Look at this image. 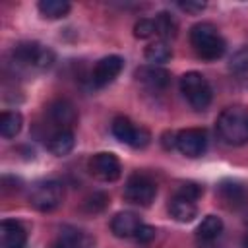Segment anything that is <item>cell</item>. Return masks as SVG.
<instances>
[{
    "label": "cell",
    "mask_w": 248,
    "mask_h": 248,
    "mask_svg": "<svg viewBox=\"0 0 248 248\" xmlns=\"http://www.w3.org/2000/svg\"><path fill=\"white\" fill-rule=\"evenodd\" d=\"M219 138L229 145H242L248 141V107L231 105L221 110L215 122Z\"/></svg>",
    "instance_id": "obj_1"
},
{
    "label": "cell",
    "mask_w": 248,
    "mask_h": 248,
    "mask_svg": "<svg viewBox=\"0 0 248 248\" xmlns=\"http://www.w3.org/2000/svg\"><path fill=\"white\" fill-rule=\"evenodd\" d=\"M190 43L200 58L203 60H217L225 54L227 43L219 35L217 27L209 21H200L190 29Z\"/></svg>",
    "instance_id": "obj_2"
},
{
    "label": "cell",
    "mask_w": 248,
    "mask_h": 248,
    "mask_svg": "<svg viewBox=\"0 0 248 248\" xmlns=\"http://www.w3.org/2000/svg\"><path fill=\"white\" fill-rule=\"evenodd\" d=\"M12 62L19 70L45 72L54 64V52L41 43H21L12 50Z\"/></svg>",
    "instance_id": "obj_3"
},
{
    "label": "cell",
    "mask_w": 248,
    "mask_h": 248,
    "mask_svg": "<svg viewBox=\"0 0 248 248\" xmlns=\"http://www.w3.org/2000/svg\"><path fill=\"white\" fill-rule=\"evenodd\" d=\"M180 93L194 110H205L213 99V91L205 76L200 72H186L180 78Z\"/></svg>",
    "instance_id": "obj_4"
},
{
    "label": "cell",
    "mask_w": 248,
    "mask_h": 248,
    "mask_svg": "<svg viewBox=\"0 0 248 248\" xmlns=\"http://www.w3.org/2000/svg\"><path fill=\"white\" fill-rule=\"evenodd\" d=\"M64 202V186L58 180H46L33 186L29 194V203L37 211H52Z\"/></svg>",
    "instance_id": "obj_5"
},
{
    "label": "cell",
    "mask_w": 248,
    "mask_h": 248,
    "mask_svg": "<svg viewBox=\"0 0 248 248\" xmlns=\"http://www.w3.org/2000/svg\"><path fill=\"white\" fill-rule=\"evenodd\" d=\"M155 194H157V186H155V182H153L147 174L134 172V174L126 180V186H124V200L130 202V203H134V205L147 207V205L155 200Z\"/></svg>",
    "instance_id": "obj_6"
},
{
    "label": "cell",
    "mask_w": 248,
    "mask_h": 248,
    "mask_svg": "<svg viewBox=\"0 0 248 248\" xmlns=\"http://www.w3.org/2000/svg\"><path fill=\"white\" fill-rule=\"evenodd\" d=\"M110 130L118 141L128 143L130 147H136V149H143L151 141V134L143 126H134L130 122V118H126V116H116L112 120Z\"/></svg>",
    "instance_id": "obj_7"
},
{
    "label": "cell",
    "mask_w": 248,
    "mask_h": 248,
    "mask_svg": "<svg viewBox=\"0 0 248 248\" xmlns=\"http://www.w3.org/2000/svg\"><path fill=\"white\" fill-rule=\"evenodd\" d=\"M89 172L101 182H114L122 174V165L114 153L101 151L89 159Z\"/></svg>",
    "instance_id": "obj_8"
},
{
    "label": "cell",
    "mask_w": 248,
    "mask_h": 248,
    "mask_svg": "<svg viewBox=\"0 0 248 248\" xmlns=\"http://www.w3.org/2000/svg\"><path fill=\"white\" fill-rule=\"evenodd\" d=\"M205 147H207V136L202 128H186L180 130L176 136V149L190 159L200 157L205 151Z\"/></svg>",
    "instance_id": "obj_9"
},
{
    "label": "cell",
    "mask_w": 248,
    "mask_h": 248,
    "mask_svg": "<svg viewBox=\"0 0 248 248\" xmlns=\"http://www.w3.org/2000/svg\"><path fill=\"white\" fill-rule=\"evenodd\" d=\"M122 68H124V58L122 56H116V54L105 56L95 64V68L91 72V83L95 87H105V85H108L110 81H114L118 78Z\"/></svg>",
    "instance_id": "obj_10"
},
{
    "label": "cell",
    "mask_w": 248,
    "mask_h": 248,
    "mask_svg": "<svg viewBox=\"0 0 248 248\" xmlns=\"http://www.w3.org/2000/svg\"><path fill=\"white\" fill-rule=\"evenodd\" d=\"M217 194L229 209H242L248 205V188L238 180H223L217 186Z\"/></svg>",
    "instance_id": "obj_11"
},
{
    "label": "cell",
    "mask_w": 248,
    "mask_h": 248,
    "mask_svg": "<svg viewBox=\"0 0 248 248\" xmlns=\"http://www.w3.org/2000/svg\"><path fill=\"white\" fill-rule=\"evenodd\" d=\"M50 122L56 126V130H72V126L78 122L76 107L66 99H56L46 108Z\"/></svg>",
    "instance_id": "obj_12"
},
{
    "label": "cell",
    "mask_w": 248,
    "mask_h": 248,
    "mask_svg": "<svg viewBox=\"0 0 248 248\" xmlns=\"http://www.w3.org/2000/svg\"><path fill=\"white\" fill-rule=\"evenodd\" d=\"M93 246H95V240L89 232L78 227L64 225L58 232V238L52 242L50 248H93Z\"/></svg>",
    "instance_id": "obj_13"
},
{
    "label": "cell",
    "mask_w": 248,
    "mask_h": 248,
    "mask_svg": "<svg viewBox=\"0 0 248 248\" xmlns=\"http://www.w3.org/2000/svg\"><path fill=\"white\" fill-rule=\"evenodd\" d=\"M134 76L141 85H145L153 91H161L170 83V72L161 68V66H153V64L140 66Z\"/></svg>",
    "instance_id": "obj_14"
},
{
    "label": "cell",
    "mask_w": 248,
    "mask_h": 248,
    "mask_svg": "<svg viewBox=\"0 0 248 248\" xmlns=\"http://www.w3.org/2000/svg\"><path fill=\"white\" fill-rule=\"evenodd\" d=\"M27 232L19 221L4 219L0 223V248H25Z\"/></svg>",
    "instance_id": "obj_15"
},
{
    "label": "cell",
    "mask_w": 248,
    "mask_h": 248,
    "mask_svg": "<svg viewBox=\"0 0 248 248\" xmlns=\"http://www.w3.org/2000/svg\"><path fill=\"white\" fill-rule=\"evenodd\" d=\"M141 227V219L134 211H120L110 219V231L118 238L136 236L138 229Z\"/></svg>",
    "instance_id": "obj_16"
},
{
    "label": "cell",
    "mask_w": 248,
    "mask_h": 248,
    "mask_svg": "<svg viewBox=\"0 0 248 248\" xmlns=\"http://www.w3.org/2000/svg\"><path fill=\"white\" fill-rule=\"evenodd\" d=\"M74 145H76V136H74L72 130H56V132H52L50 138H48V143H46L48 151L52 155H56V157L68 155L74 149Z\"/></svg>",
    "instance_id": "obj_17"
},
{
    "label": "cell",
    "mask_w": 248,
    "mask_h": 248,
    "mask_svg": "<svg viewBox=\"0 0 248 248\" xmlns=\"http://www.w3.org/2000/svg\"><path fill=\"white\" fill-rule=\"evenodd\" d=\"M169 213L174 221L178 223H190L196 219L198 215V207L194 202L190 200H184V198H178V196H172V200L169 202Z\"/></svg>",
    "instance_id": "obj_18"
},
{
    "label": "cell",
    "mask_w": 248,
    "mask_h": 248,
    "mask_svg": "<svg viewBox=\"0 0 248 248\" xmlns=\"http://www.w3.org/2000/svg\"><path fill=\"white\" fill-rule=\"evenodd\" d=\"M23 126V116L17 110H4L0 114V136L6 140L16 138L21 132Z\"/></svg>",
    "instance_id": "obj_19"
},
{
    "label": "cell",
    "mask_w": 248,
    "mask_h": 248,
    "mask_svg": "<svg viewBox=\"0 0 248 248\" xmlns=\"http://www.w3.org/2000/svg\"><path fill=\"white\" fill-rule=\"evenodd\" d=\"M221 232H223V221H221V217H217V215H207V217H203L202 223H200L198 229H196L198 238L203 240V242H211V240L219 238Z\"/></svg>",
    "instance_id": "obj_20"
},
{
    "label": "cell",
    "mask_w": 248,
    "mask_h": 248,
    "mask_svg": "<svg viewBox=\"0 0 248 248\" xmlns=\"http://www.w3.org/2000/svg\"><path fill=\"white\" fill-rule=\"evenodd\" d=\"M155 31L157 35L167 43L169 39H174L178 35V21L174 19V16H170L169 12H159L155 16Z\"/></svg>",
    "instance_id": "obj_21"
},
{
    "label": "cell",
    "mask_w": 248,
    "mask_h": 248,
    "mask_svg": "<svg viewBox=\"0 0 248 248\" xmlns=\"http://www.w3.org/2000/svg\"><path fill=\"white\" fill-rule=\"evenodd\" d=\"M143 56H145V60H147L149 64L161 66V64L169 62V60L172 58V50H170V46H169L165 41H155V43H151V45L145 46Z\"/></svg>",
    "instance_id": "obj_22"
},
{
    "label": "cell",
    "mask_w": 248,
    "mask_h": 248,
    "mask_svg": "<svg viewBox=\"0 0 248 248\" xmlns=\"http://www.w3.org/2000/svg\"><path fill=\"white\" fill-rule=\"evenodd\" d=\"M39 12L46 19H60L70 12V4L64 0H41L37 4Z\"/></svg>",
    "instance_id": "obj_23"
},
{
    "label": "cell",
    "mask_w": 248,
    "mask_h": 248,
    "mask_svg": "<svg viewBox=\"0 0 248 248\" xmlns=\"http://www.w3.org/2000/svg\"><path fill=\"white\" fill-rule=\"evenodd\" d=\"M229 68L234 74H246L248 72V45H244L232 52V56L229 60Z\"/></svg>",
    "instance_id": "obj_24"
},
{
    "label": "cell",
    "mask_w": 248,
    "mask_h": 248,
    "mask_svg": "<svg viewBox=\"0 0 248 248\" xmlns=\"http://www.w3.org/2000/svg\"><path fill=\"white\" fill-rule=\"evenodd\" d=\"M108 196L105 194V192H93L89 198H85V202H83V209L87 211V213H101L107 205H108Z\"/></svg>",
    "instance_id": "obj_25"
},
{
    "label": "cell",
    "mask_w": 248,
    "mask_h": 248,
    "mask_svg": "<svg viewBox=\"0 0 248 248\" xmlns=\"http://www.w3.org/2000/svg\"><path fill=\"white\" fill-rule=\"evenodd\" d=\"M203 194V188L196 182H182L178 188H176V194L178 198H184V200H190V202H196L200 196Z\"/></svg>",
    "instance_id": "obj_26"
},
{
    "label": "cell",
    "mask_w": 248,
    "mask_h": 248,
    "mask_svg": "<svg viewBox=\"0 0 248 248\" xmlns=\"http://www.w3.org/2000/svg\"><path fill=\"white\" fill-rule=\"evenodd\" d=\"M153 35H157V31H155V21H153V19L141 17V19L136 21V25H134V37H138V39H149V37H153Z\"/></svg>",
    "instance_id": "obj_27"
},
{
    "label": "cell",
    "mask_w": 248,
    "mask_h": 248,
    "mask_svg": "<svg viewBox=\"0 0 248 248\" xmlns=\"http://www.w3.org/2000/svg\"><path fill=\"white\" fill-rule=\"evenodd\" d=\"M155 234H157V231H155V227H151V225H143L141 223V227L138 229V232H136V240H140V242H151L153 238H155Z\"/></svg>",
    "instance_id": "obj_28"
},
{
    "label": "cell",
    "mask_w": 248,
    "mask_h": 248,
    "mask_svg": "<svg viewBox=\"0 0 248 248\" xmlns=\"http://www.w3.org/2000/svg\"><path fill=\"white\" fill-rule=\"evenodd\" d=\"M178 8L188 12V14H198L205 8V2H192V0H186V2H178Z\"/></svg>",
    "instance_id": "obj_29"
},
{
    "label": "cell",
    "mask_w": 248,
    "mask_h": 248,
    "mask_svg": "<svg viewBox=\"0 0 248 248\" xmlns=\"http://www.w3.org/2000/svg\"><path fill=\"white\" fill-rule=\"evenodd\" d=\"M176 136H178V134H174V132H165V134L161 136V145H163V149H167V151L174 149V147H176Z\"/></svg>",
    "instance_id": "obj_30"
},
{
    "label": "cell",
    "mask_w": 248,
    "mask_h": 248,
    "mask_svg": "<svg viewBox=\"0 0 248 248\" xmlns=\"http://www.w3.org/2000/svg\"><path fill=\"white\" fill-rule=\"evenodd\" d=\"M242 246H244V248H248V234H246V238H244V242H242Z\"/></svg>",
    "instance_id": "obj_31"
},
{
    "label": "cell",
    "mask_w": 248,
    "mask_h": 248,
    "mask_svg": "<svg viewBox=\"0 0 248 248\" xmlns=\"http://www.w3.org/2000/svg\"><path fill=\"white\" fill-rule=\"evenodd\" d=\"M246 225H248V219H246Z\"/></svg>",
    "instance_id": "obj_32"
}]
</instances>
